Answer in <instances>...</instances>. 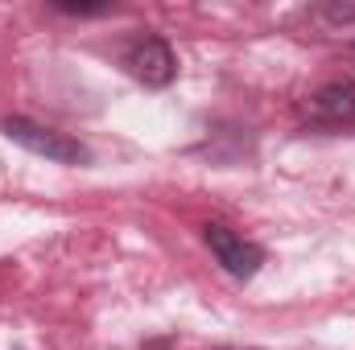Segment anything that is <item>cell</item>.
Returning <instances> with one entry per match:
<instances>
[{"label":"cell","instance_id":"7","mask_svg":"<svg viewBox=\"0 0 355 350\" xmlns=\"http://www.w3.org/2000/svg\"><path fill=\"white\" fill-rule=\"evenodd\" d=\"M174 347V338H157V342H145V350H170Z\"/></svg>","mask_w":355,"mask_h":350},{"label":"cell","instance_id":"3","mask_svg":"<svg viewBox=\"0 0 355 350\" xmlns=\"http://www.w3.org/2000/svg\"><path fill=\"white\" fill-rule=\"evenodd\" d=\"M202 243H207V252L215 256V264H219L232 280H252L268 260V252L261 243L244 239V235H240L236 227H227V223H207V227H202Z\"/></svg>","mask_w":355,"mask_h":350},{"label":"cell","instance_id":"8","mask_svg":"<svg viewBox=\"0 0 355 350\" xmlns=\"http://www.w3.org/2000/svg\"><path fill=\"white\" fill-rule=\"evenodd\" d=\"M211 350H261V347H236V342H227V347H211Z\"/></svg>","mask_w":355,"mask_h":350},{"label":"cell","instance_id":"2","mask_svg":"<svg viewBox=\"0 0 355 350\" xmlns=\"http://www.w3.org/2000/svg\"><path fill=\"white\" fill-rule=\"evenodd\" d=\"M120 62H124V71H128L141 87H149V91H166L178 79V54L162 33H137V37L124 46Z\"/></svg>","mask_w":355,"mask_h":350},{"label":"cell","instance_id":"4","mask_svg":"<svg viewBox=\"0 0 355 350\" xmlns=\"http://www.w3.org/2000/svg\"><path fill=\"white\" fill-rule=\"evenodd\" d=\"M306 120L318 128H352L355 124V79H331L306 99Z\"/></svg>","mask_w":355,"mask_h":350},{"label":"cell","instance_id":"1","mask_svg":"<svg viewBox=\"0 0 355 350\" xmlns=\"http://www.w3.org/2000/svg\"><path fill=\"white\" fill-rule=\"evenodd\" d=\"M0 132H4L12 145H21L25 153L46 157V161H54V165H91V157H95L79 136L58 132V128H50V124H37V120H25V116H4V120H0Z\"/></svg>","mask_w":355,"mask_h":350},{"label":"cell","instance_id":"5","mask_svg":"<svg viewBox=\"0 0 355 350\" xmlns=\"http://www.w3.org/2000/svg\"><path fill=\"white\" fill-rule=\"evenodd\" d=\"M50 12L75 17V21H91V17H112L116 4H112V0H103V4H50Z\"/></svg>","mask_w":355,"mask_h":350},{"label":"cell","instance_id":"6","mask_svg":"<svg viewBox=\"0 0 355 350\" xmlns=\"http://www.w3.org/2000/svg\"><path fill=\"white\" fill-rule=\"evenodd\" d=\"M327 25H335V29H347V25H355V4H318L314 8Z\"/></svg>","mask_w":355,"mask_h":350},{"label":"cell","instance_id":"9","mask_svg":"<svg viewBox=\"0 0 355 350\" xmlns=\"http://www.w3.org/2000/svg\"><path fill=\"white\" fill-rule=\"evenodd\" d=\"M17 350H21V347H17Z\"/></svg>","mask_w":355,"mask_h":350}]
</instances>
